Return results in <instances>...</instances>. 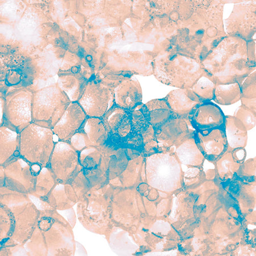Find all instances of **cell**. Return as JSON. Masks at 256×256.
I'll use <instances>...</instances> for the list:
<instances>
[{"mask_svg":"<svg viewBox=\"0 0 256 256\" xmlns=\"http://www.w3.org/2000/svg\"><path fill=\"white\" fill-rule=\"evenodd\" d=\"M152 68L156 79L162 84L183 89L191 88L205 76L201 62L188 56L156 60Z\"/></svg>","mask_w":256,"mask_h":256,"instance_id":"3","label":"cell"},{"mask_svg":"<svg viewBox=\"0 0 256 256\" xmlns=\"http://www.w3.org/2000/svg\"><path fill=\"white\" fill-rule=\"evenodd\" d=\"M242 106L256 114V98L248 99L242 98Z\"/></svg>","mask_w":256,"mask_h":256,"instance_id":"33","label":"cell"},{"mask_svg":"<svg viewBox=\"0 0 256 256\" xmlns=\"http://www.w3.org/2000/svg\"><path fill=\"white\" fill-rule=\"evenodd\" d=\"M20 148V134L6 126H1V164L14 158Z\"/></svg>","mask_w":256,"mask_h":256,"instance_id":"23","label":"cell"},{"mask_svg":"<svg viewBox=\"0 0 256 256\" xmlns=\"http://www.w3.org/2000/svg\"><path fill=\"white\" fill-rule=\"evenodd\" d=\"M194 138L205 159L214 163L228 150L225 129L194 131Z\"/></svg>","mask_w":256,"mask_h":256,"instance_id":"14","label":"cell"},{"mask_svg":"<svg viewBox=\"0 0 256 256\" xmlns=\"http://www.w3.org/2000/svg\"><path fill=\"white\" fill-rule=\"evenodd\" d=\"M188 120L198 132L225 129L226 116L220 107L212 102H201Z\"/></svg>","mask_w":256,"mask_h":256,"instance_id":"13","label":"cell"},{"mask_svg":"<svg viewBox=\"0 0 256 256\" xmlns=\"http://www.w3.org/2000/svg\"><path fill=\"white\" fill-rule=\"evenodd\" d=\"M71 102L58 84L34 90L32 96V123L52 130Z\"/></svg>","mask_w":256,"mask_h":256,"instance_id":"4","label":"cell"},{"mask_svg":"<svg viewBox=\"0 0 256 256\" xmlns=\"http://www.w3.org/2000/svg\"><path fill=\"white\" fill-rule=\"evenodd\" d=\"M131 112L114 104L101 118L108 136L107 143L123 148L137 134L132 127Z\"/></svg>","mask_w":256,"mask_h":256,"instance_id":"10","label":"cell"},{"mask_svg":"<svg viewBox=\"0 0 256 256\" xmlns=\"http://www.w3.org/2000/svg\"><path fill=\"white\" fill-rule=\"evenodd\" d=\"M58 184L51 169L43 168L36 176L34 192L40 197H44L53 190Z\"/></svg>","mask_w":256,"mask_h":256,"instance_id":"26","label":"cell"},{"mask_svg":"<svg viewBox=\"0 0 256 256\" xmlns=\"http://www.w3.org/2000/svg\"><path fill=\"white\" fill-rule=\"evenodd\" d=\"M80 154L70 143H56L48 164L58 184H71L82 170Z\"/></svg>","mask_w":256,"mask_h":256,"instance_id":"7","label":"cell"},{"mask_svg":"<svg viewBox=\"0 0 256 256\" xmlns=\"http://www.w3.org/2000/svg\"><path fill=\"white\" fill-rule=\"evenodd\" d=\"M231 152L235 162L241 164L244 162L246 154L244 148H234Z\"/></svg>","mask_w":256,"mask_h":256,"instance_id":"32","label":"cell"},{"mask_svg":"<svg viewBox=\"0 0 256 256\" xmlns=\"http://www.w3.org/2000/svg\"><path fill=\"white\" fill-rule=\"evenodd\" d=\"M2 180L5 188L24 194L34 192L36 176L32 164L22 156H14L2 165Z\"/></svg>","mask_w":256,"mask_h":256,"instance_id":"8","label":"cell"},{"mask_svg":"<svg viewBox=\"0 0 256 256\" xmlns=\"http://www.w3.org/2000/svg\"><path fill=\"white\" fill-rule=\"evenodd\" d=\"M256 74L254 72L250 74L241 85L242 98L248 99L256 98Z\"/></svg>","mask_w":256,"mask_h":256,"instance_id":"31","label":"cell"},{"mask_svg":"<svg viewBox=\"0 0 256 256\" xmlns=\"http://www.w3.org/2000/svg\"><path fill=\"white\" fill-rule=\"evenodd\" d=\"M144 169L146 184L152 188L172 192L184 188V172L176 152H161L146 156Z\"/></svg>","mask_w":256,"mask_h":256,"instance_id":"2","label":"cell"},{"mask_svg":"<svg viewBox=\"0 0 256 256\" xmlns=\"http://www.w3.org/2000/svg\"><path fill=\"white\" fill-rule=\"evenodd\" d=\"M240 120L246 130L252 129L256 126V114L252 111L244 108L242 106L239 107L236 114L234 116Z\"/></svg>","mask_w":256,"mask_h":256,"instance_id":"30","label":"cell"},{"mask_svg":"<svg viewBox=\"0 0 256 256\" xmlns=\"http://www.w3.org/2000/svg\"><path fill=\"white\" fill-rule=\"evenodd\" d=\"M246 180H256V158L249 160L241 164L234 178Z\"/></svg>","mask_w":256,"mask_h":256,"instance_id":"29","label":"cell"},{"mask_svg":"<svg viewBox=\"0 0 256 256\" xmlns=\"http://www.w3.org/2000/svg\"><path fill=\"white\" fill-rule=\"evenodd\" d=\"M206 180V176L202 168L196 167L189 168L184 174V188L192 190L199 187Z\"/></svg>","mask_w":256,"mask_h":256,"instance_id":"28","label":"cell"},{"mask_svg":"<svg viewBox=\"0 0 256 256\" xmlns=\"http://www.w3.org/2000/svg\"><path fill=\"white\" fill-rule=\"evenodd\" d=\"M30 88L12 89L2 96V126L20 134L32 123L33 92Z\"/></svg>","mask_w":256,"mask_h":256,"instance_id":"6","label":"cell"},{"mask_svg":"<svg viewBox=\"0 0 256 256\" xmlns=\"http://www.w3.org/2000/svg\"><path fill=\"white\" fill-rule=\"evenodd\" d=\"M78 102L88 117L101 118L114 104V90L92 78Z\"/></svg>","mask_w":256,"mask_h":256,"instance_id":"9","label":"cell"},{"mask_svg":"<svg viewBox=\"0 0 256 256\" xmlns=\"http://www.w3.org/2000/svg\"><path fill=\"white\" fill-rule=\"evenodd\" d=\"M225 132L230 150L246 146L247 130L236 117L226 116Z\"/></svg>","mask_w":256,"mask_h":256,"instance_id":"21","label":"cell"},{"mask_svg":"<svg viewBox=\"0 0 256 256\" xmlns=\"http://www.w3.org/2000/svg\"><path fill=\"white\" fill-rule=\"evenodd\" d=\"M176 154L180 162L187 165L188 168H202L206 160L196 146L194 134L176 148Z\"/></svg>","mask_w":256,"mask_h":256,"instance_id":"20","label":"cell"},{"mask_svg":"<svg viewBox=\"0 0 256 256\" xmlns=\"http://www.w3.org/2000/svg\"><path fill=\"white\" fill-rule=\"evenodd\" d=\"M58 85L72 102H78L90 80L85 72H60Z\"/></svg>","mask_w":256,"mask_h":256,"instance_id":"18","label":"cell"},{"mask_svg":"<svg viewBox=\"0 0 256 256\" xmlns=\"http://www.w3.org/2000/svg\"><path fill=\"white\" fill-rule=\"evenodd\" d=\"M216 84L208 76H202L191 88L202 102L213 100Z\"/></svg>","mask_w":256,"mask_h":256,"instance_id":"27","label":"cell"},{"mask_svg":"<svg viewBox=\"0 0 256 256\" xmlns=\"http://www.w3.org/2000/svg\"><path fill=\"white\" fill-rule=\"evenodd\" d=\"M242 98L241 86L238 82L216 85L213 100L218 104L229 106Z\"/></svg>","mask_w":256,"mask_h":256,"instance_id":"24","label":"cell"},{"mask_svg":"<svg viewBox=\"0 0 256 256\" xmlns=\"http://www.w3.org/2000/svg\"><path fill=\"white\" fill-rule=\"evenodd\" d=\"M146 156L143 154L130 159L127 166L120 175L110 181L114 188H134L142 183V174Z\"/></svg>","mask_w":256,"mask_h":256,"instance_id":"19","label":"cell"},{"mask_svg":"<svg viewBox=\"0 0 256 256\" xmlns=\"http://www.w3.org/2000/svg\"><path fill=\"white\" fill-rule=\"evenodd\" d=\"M88 116L78 102L70 103L63 116L53 128L54 134L60 142L70 143L73 136Z\"/></svg>","mask_w":256,"mask_h":256,"instance_id":"15","label":"cell"},{"mask_svg":"<svg viewBox=\"0 0 256 256\" xmlns=\"http://www.w3.org/2000/svg\"><path fill=\"white\" fill-rule=\"evenodd\" d=\"M164 98L174 116L188 120L192 111L202 102L191 88L172 90Z\"/></svg>","mask_w":256,"mask_h":256,"instance_id":"16","label":"cell"},{"mask_svg":"<svg viewBox=\"0 0 256 256\" xmlns=\"http://www.w3.org/2000/svg\"><path fill=\"white\" fill-rule=\"evenodd\" d=\"M231 150L228 148L225 154L214 163L216 166V174L221 180L226 183L232 180L241 166V164L234 160Z\"/></svg>","mask_w":256,"mask_h":256,"instance_id":"25","label":"cell"},{"mask_svg":"<svg viewBox=\"0 0 256 256\" xmlns=\"http://www.w3.org/2000/svg\"><path fill=\"white\" fill-rule=\"evenodd\" d=\"M191 124L188 120L172 116L163 125L156 130V139L159 152L170 151L172 146L176 148L193 136L194 131L189 129Z\"/></svg>","mask_w":256,"mask_h":256,"instance_id":"11","label":"cell"},{"mask_svg":"<svg viewBox=\"0 0 256 256\" xmlns=\"http://www.w3.org/2000/svg\"><path fill=\"white\" fill-rule=\"evenodd\" d=\"M151 124L155 129L163 125L172 116L170 107L164 98L156 99L146 104Z\"/></svg>","mask_w":256,"mask_h":256,"instance_id":"22","label":"cell"},{"mask_svg":"<svg viewBox=\"0 0 256 256\" xmlns=\"http://www.w3.org/2000/svg\"><path fill=\"white\" fill-rule=\"evenodd\" d=\"M202 64L205 76L216 85L238 82L241 86L256 68V64L251 62L248 56L247 42L233 56L210 53L202 62Z\"/></svg>","mask_w":256,"mask_h":256,"instance_id":"1","label":"cell"},{"mask_svg":"<svg viewBox=\"0 0 256 256\" xmlns=\"http://www.w3.org/2000/svg\"><path fill=\"white\" fill-rule=\"evenodd\" d=\"M108 140V136L102 118L88 117L70 143L77 151L81 152L88 148L104 146Z\"/></svg>","mask_w":256,"mask_h":256,"instance_id":"12","label":"cell"},{"mask_svg":"<svg viewBox=\"0 0 256 256\" xmlns=\"http://www.w3.org/2000/svg\"><path fill=\"white\" fill-rule=\"evenodd\" d=\"M52 130L32 123L20 134L19 154L32 165L48 166L56 146Z\"/></svg>","mask_w":256,"mask_h":256,"instance_id":"5","label":"cell"},{"mask_svg":"<svg viewBox=\"0 0 256 256\" xmlns=\"http://www.w3.org/2000/svg\"><path fill=\"white\" fill-rule=\"evenodd\" d=\"M114 104L121 108L132 110L141 104L142 90L138 81L128 79L114 89Z\"/></svg>","mask_w":256,"mask_h":256,"instance_id":"17","label":"cell"}]
</instances>
